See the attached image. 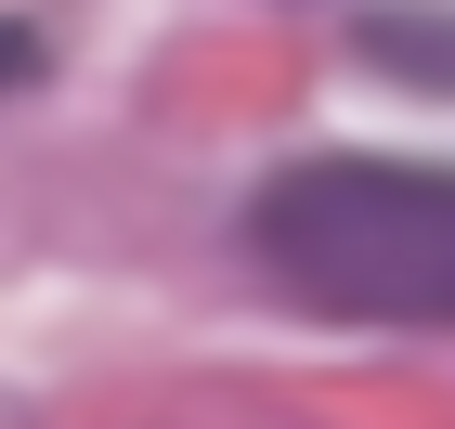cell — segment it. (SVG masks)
Wrapping results in <instances>:
<instances>
[{
	"label": "cell",
	"mask_w": 455,
	"mask_h": 429,
	"mask_svg": "<svg viewBox=\"0 0 455 429\" xmlns=\"http://www.w3.org/2000/svg\"><path fill=\"white\" fill-rule=\"evenodd\" d=\"M286 299L351 325H455V170L429 156H286L247 209Z\"/></svg>",
	"instance_id": "6da1fadb"
},
{
	"label": "cell",
	"mask_w": 455,
	"mask_h": 429,
	"mask_svg": "<svg viewBox=\"0 0 455 429\" xmlns=\"http://www.w3.org/2000/svg\"><path fill=\"white\" fill-rule=\"evenodd\" d=\"M13 78H39V27H13V13H0V91H13Z\"/></svg>",
	"instance_id": "3957f363"
},
{
	"label": "cell",
	"mask_w": 455,
	"mask_h": 429,
	"mask_svg": "<svg viewBox=\"0 0 455 429\" xmlns=\"http://www.w3.org/2000/svg\"><path fill=\"white\" fill-rule=\"evenodd\" d=\"M378 78H417V91H455V13H364L351 39Z\"/></svg>",
	"instance_id": "7a4b0ae2"
}]
</instances>
